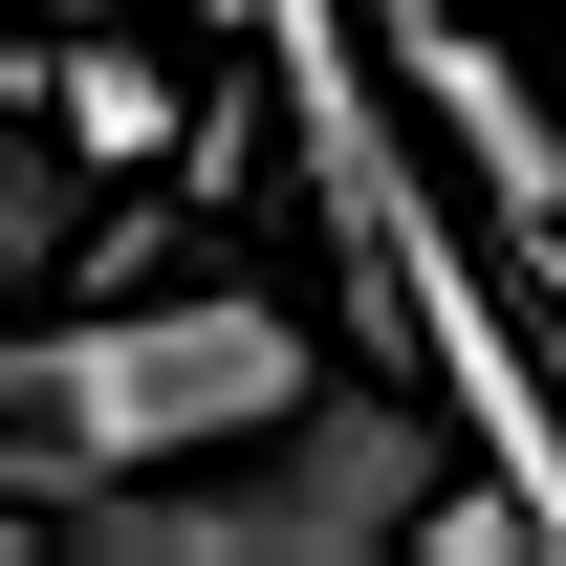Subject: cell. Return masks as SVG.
<instances>
[{"mask_svg": "<svg viewBox=\"0 0 566 566\" xmlns=\"http://www.w3.org/2000/svg\"><path fill=\"white\" fill-rule=\"evenodd\" d=\"M436 415L415 392H305V415L218 436V458H153V480L66 501L44 545H109V566H392L436 523Z\"/></svg>", "mask_w": 566, "mask_h": 566, "instance_id": "2", "label": "cell"}, {"mask_svg": "<svg viewBox=\"0 0 566 566\" xmlns=\"http://www.w3.org/2000/svg\"><path fill=\"white\" fill-rule=\"evenodd\" d=\"M22 109H44L66 153H109V175H175L218 87H175L153 44H109V22H44V66H22Z\"/></svg>", "mask_w": 566, "mask_h": 566, "instance_id": "4", "label": "cell"}, {"mask_svg": "<svg viewBox=\"0 0 566 566\" xmlns=\"http://www.w3.org/2000/svg\"><path fill=\"white\" fill-rule=\"evenodd\" d=\"M327 392L305 349V305L283 283H153V305H66V327H22L0 370V415H22V501L66 523V501L153 480V458H218V436H262Z\"/></svg>", "mask_w": 566, "mask_h": 566, "instance_id": "1", "label": "cell"}, {"mask_svg": "<svg viewBox=\"0 0 566 566\" xmlns=\"http://www.w3.org/2000/svg\"><path fill=\"white\" fill-rule=\"evenodd\" d=\"M44 22H153V0H44Z\"/></svg>", "mask_w": 566, "mask_h": 566, "instance_id": "5", "label": "cell"}, {"mask_svg": "<svg viewBox=\"0 0 566 566\" xmlns=\"http://www.w3.org/2000/svg\"><path fill=\"white\" fill-rule=\"evenodd\" d=\"M370 44H392V87H415V132L458 153V175H480L501 218H566V132H545V87L501 66V44L458 22V0H370Z\"/></svg>", "mask_w": 566, "mask_h": 566, "instance_id": "3", "label": "cell"}]
</instances>
